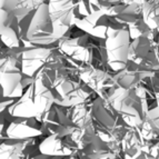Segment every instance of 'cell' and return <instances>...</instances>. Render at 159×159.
Listing matches in <instances>:
<instances>
[{
    "mask_svg": "<svg viewBox=\"0 0 159 159\" xmlns=\"http://www.w3.org/2000/svg\"><path fill=\"white\" fill-rule=\"evenodd\" d=\"M130 37L125 28H109L105 38V52L107 65L114 70L119 71L128 62Z\"/></svg>",
    "mask_w": 159,
    "mask_h": 159,
    "instance_id": "6da1fadb",
    "label": "cell"
},
{
    "mask_svg": "<svg viewBox=\"0 0 159 159\" xmlns=\"http://www.w3.org/2000/svg\"><path fill=\"white\" fill-rule=\"evenodd\" d=\"M154 43L152 30L140 37L131 39L129 45L128 60L136 65H140L154 53Z\"/></svg>",
    "mask_w": 159,
    "mask_h": 159,
    "instance_id": "3957f363",
    "label": "cell"
},
{
    "mask_svg": "<svg viewBox=\"0 0 159 159\" xmlns=\"http://www.w3.org/2000/svg\"><path fill=\"white\" fill-rule=\"evenodd\" d=\"M18 1L19 0H0V9L12 12L18 6Z\"/></svg>",
    "mask_w": 159,
    "mask_h": 159,
    "instance_id": "5b68a950",
    "label": "cell"
},
{
    "mask_svg": "<svg viewBox=\"0 0 159 159\" xmlns=\"http://www.w3.org/2000/svg\"><path fill=\"white\" fill-rule=\"evenodd\" d=\"M154 25H155V30H156L159 34V13L154 18Z\"/></svg>",
    "mask_w": 159,
    "mask_h": 159,
    "instance_id": "52a82bcc",
    "label": "cell"
},
{
    "mask_svg": "<svg viewBox=\"0 0 159 159\" xmlns=\"http://www.w3.org/2000/svg\"><path fill=\"white\" fill-rule=\"evenodd\" d=\"M75 0H49L48 10L53 27L68 28L74 25Z\"/></svg>",
    "mask_w": 159,
    "mask_h": 159,
    "instance_id": "7a4b0ae2",
    "label": "cell"
},
{
    "mask_svg": "<svg viewBox=\"0 0 159 159\" xmlns=\"http://www.w3.org/2000/svg\"><path fill=\"white\" fill-rule=\"evenodd\" d=\"M15 20V16L12 12L0 9V36H2L9 29Z\"/></svg>",
    "mask_w": 159,
    "mask_h": 159,
    "instance_id": "277c9868",
    "label": "cell"
},
{
    "mask_svg": "<svg viewBox=\"0 0 159 159\" xmlns=\"http://www.w3.org/2000/svg\"><path fill=\"white\" fill-rule=\"evenodd\" d=\"M148 0H121V2L125 3V5H138V6L143 5Z\"/></svg>",
    "mask_w": 159,
    "mask_h": 159,
    "instance_id": "8992f818",
    "label": "cell"
}]
</instances>
